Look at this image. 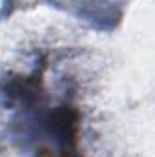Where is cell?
I'll return each mask as SVG.
<instances>
[{
  "instance_id": "1",
  "label": "cell",
  "mask_w": 155,
  "mask_h": 157,
  "mask_svg": "<svg viewBox=\"0 0 155 157\" xmlns=\"http://www.w3.org/2000/svg\"><path fill=\"white\" fill-rule=\"evenodd\" d=\"M4 93L20 102L22 115L17 124L24 122L26 139L31 141L35 157H78L77 130L78 110L70 99L59 104H49V95L44 90L42 73L20 75L9 78Z\"/></svg>"
}]
</instances>
